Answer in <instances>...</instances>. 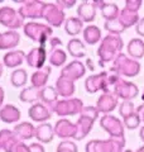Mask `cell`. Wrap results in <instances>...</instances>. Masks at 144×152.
I'll use <instances>...</instances> for the list:
<instances>
[{
    "label": "cell",
    "instance_id": "cell-1",
    "mask_svg": "<svg viewBox=\"0 0 144 152\" xmlns=\"http://www.w3.org/2000/svg\"><path fill=\"white\" fill-rule=\"evenodd\" d=\"M124 42L121 39V37L118 34H109L106 37L103 38L101 45L99 46L97 55H99V65L104 67V65L106 62H111L115 61V58L121 53Z\"/></svg>",
    "mask_w": 144,
    "mask_h": 152
},
{
    "label": "cell",
    "instance_id": "cell-2",
    "mask_svg": "<svg viewBox=\"0 0 144 152\" xmlns=\"http://www.w3.org/2000/svg\"><path fill=\"white\" fill-rule=\"evenodd\" d=\"M99 110L95 107H85L82 112L80 113V118L76 122V128H77V133H76L75 140H84L86 136L89 134L92 129L94 122L97 119Z\"/></svg>",
    "mask_w": 144,
    "mask_h": 152
},
{
    "label": "cell",
    "instance_id": "cell-3",
    "mask_svg": "<svg viewBox=\"0 0 144 152\" xmlns=\"http://www.w3.org/2000/svg\"><path fill=\"white\" fill-rule=\"evenodd\" d=\"M125 147V138L92 140L85 147L86 152H123Z\"/></svg>",
    "mask_w": 144,
    "mask_h": 152
},
{
    "label": "cell",
    "instance_id": "cell-4",
    "mask_svg": "<svg viewBox=\"0 0 144 152\" xmlns=\"http://www.w3.org/2000/svg\"><path fill=\"white\" fill-rule=\"evenodd\" d=\"M115 72L124 77H134L140 72V64L137 60L130 58L127 55L120 53L114 61V66L111 67Z\"/></svg>",
    "mask_w": 144,
    "mask_h": 152
},
{
    "label": "cell",
    "instance_id": "cell-5",
    "mask_svg": "<svg viewBox=\"0 0 144 152\" xmlns=\"http://www.w3.org/2000/svg\"><path fill=\"white\" fill-rule=\"evenodd\" d=\"M24 28V34H25L28 38H31L33 42H37L39 43V46L44 45L46 42L52 38V28L46 24H39V23H25Z\"/></svg>",
    "mask_w": 144,
    "mask_h": 152
},
{
    "label": "cell",
    "instance_id": "cell-6",
    "mask_svg": "<svg viewBox=\"0 0 144 152\" xmlns=\"http://www.w3.org/2000/svg\"><path fill=\"white\" fill-rule=\"evenodd\" d=\"M84 103L81 99L77 98H70L63 99V100H58L56 103L53 108V113H56L60 117H67V115H76L82 112Z\"/></svg>",
    "mask_w": 144,
    "mask_h": 152
},
{
    "label": "cell",
    "instance_id": "cell-7",
    "mask_svg": "<svg viewBox=\"0 0 144 152\" xmlns=\"http://www.w3.org/2000/svg\"><path fill=\"white\" fill-rule=\"evenodd\" d=\"M0 24L9 28V31H15L18 28L24 27V18L20 13L10 7L0 8Z\"/></svg>",
    "mask_w": 144,
    "mask_h": 152
},
{
    "label": "cell",
    "instance_id": "cell-8",
    "mask_svg": "<svg viewBox=\"0 0 144 152\" xmlns=\"http://www.w3.org/2000/svg\"><path fill=\"white\" fill-rule=\"evenodd\" d=\"M113 91L120 99H123V102H132V99L137 98L139 94V89L137 85L134 83L124 80V77H121V76L116 80V83L113 85Z\"/></svg>",
    "mask_w": 144,
    "mask_h": 152
},
{
    "label": "cell",
    "instance_id": "cell-9",
    "mask_svg": "<svg viewBox=\"0 0 144 152\" xmlns=\"http://www.w3.org/2000/svg\"><path fill=\"white\" fill-rule=\"evenodd\" d=\"M109 86H110V80L108 71H103V72L97 75L89 76L85 81V89L90 94H95L99 90H103L104 93L109 91Z\"/></svg>",
    "mask_w": 144,
    "mask_h": 152
},
{
    "label": "cell",
    "instance_id": "cell-10",
    "mask_svg": "<svg viewBox=\"0 0 144 152\" xmlns=\"http://www.w3.org/2000/svg\"><path fill=\"white\" fill-rule=\"evenodd\" d=\"M100 126L106 131L113 138H124V123L118 117L104 114L100 119Z\"/></svg>",
    "mask_w": 144,
    "mask_h": 152
},
{
    "label": "cell",
    "instance_id": "cell-11",
    "mask_svg": "<svg viewBox=\"0 0 144 152\" xmlns=\"http://www.w3.org/2000/svg\"><path fill=\"white\" fill-rule=\"evenodd\" d=\"M43 18L48 22L49 26L53 27H61V24L65 20V13L62 10V8L58 4L53 3H46L44 10H43Z\"/></svg>",
    "mask_w": 144,
    "mask_h": 152
},
{
    "label": "cell",
    "instance_id": "cell-12",
    "mask_svg": "<svg viewBox=\"0 0 144 152\" xmlns=\"http://www.w3.org/2000/svg\"><path fill=\"white\" fill-rule=\"evenodd\" d=\"M23 5L19 8V13L20 15L25 19H38V18H43V10H44V5L46 3L42 1H36V0H29V1H19Z\"/></svg>",
    "mask_w": 144,
    "mask_h": 152
},
{
    "label": "cell",
    "instance_id": "cell-13",
    "mask_svg": "<svg viewBox=\"0 0 144 152\" xmlns=\"http://www.w3.org/2000/svg\"><path fill=\"white\" fill-rule=\"evenodd\" d=\"M118 103H119V96L114 91L109 90V91H105L101 96L97 99L96 109L99 110V113L109 114L118 107Z\"/></svg>",
    "mask_w": 144,
    "mask_h": 152
},
{
    "label": "cell",
    "instance_id": "cell-14",
    "mask_svg": "<svg viewBox=\"0 0 144 152\" xmlns=\"http://www.w3.org/2000/svg\"><path fill=\"white\" fill-rule=\"evenodd\" d=\"M55 128V134L58 136L60 138H75L76 133H77V128H76V124H73L72 122H70L68 119H62L57 121Z\"/></svg>",
    "mask_w": 144,
    "mask_h": 152
},
{
    "label": "cell",
    "instance_id": "cell-15",
    "mask_svg": "<svg viewBox=\"0 0 144 152\" xmlns=\"http://www.w3.org/2000/svg\"><path fill=\"white\" fill-rule=\"evenodd\" d=\"M25 61H27L28 66L41 70V69H43L46 66L44 64L47 61V51L41 46L36 47V48L31 50V52L27 55Z\"/></svg>",
    "mask_w": 144,
    "mask_h": 152
},
{
    "label": "cell",
    "instance_id": "cell-16",
    "mask_svg": "<svg viewBox=\"0 0 144 152\" xmlns=\"http://www.w3.org/2000/svg\"><path fill=\"white\" fill-rule=\"evenodd\" d=\"M86 72V69L82 62L80 61H72L67 66H65L61 71V76L71 80V81H76V80L81 79Z\"/></svg>",
    "mask_w": 144,
    "mask_h": 152
},
{
    "label": "cell",
    "instance_id": "cell-17",
    "mask_svg": "<svg viewBox=\"0 0 144 152\" xmlns=\"http://www.w3.org/2000/svg\"><path fill=\"white\" fill-rule=\"evenodd\" d=\"M31 119L34 122H46L52 118V110L43 103H36L28 110Z\"/></svg>",
    "mask_w": 144,
    "mask_h": 152
},
{
    "label": "cell",
    "instance_id": "cell-18",
    "mask_svg": "<svg viewBox=\"0 0 144 152\" xmlns=\"http://www.w3.org/2000/svg\"><path fill=\"white\" fill-rule=\"evenodd\" d=\"M19 142L22 141L17 137L14 131H9V129L0 131V147L5 152H10Z\"/></svg>",
    "mask_w": 144,
    "mask_h": 152
},
{
    "label": "cell",
    "instance_id": "cell-19",
    "mask_svg": "<svg viewBox=\"0 0 144 152\" xmlns=\"http://www.w3.org/2000/svg\"><path fill=\"white\" fill-rule=\"evenodd\" d=\"M96 5L94 1H82L79 5L77 15L82 22H94L96 15Z\"/></svg>",
    "mask_w": 144,
    "mask_h": 152
},
{
    "label": "cell",
    "instance_id": "cell-20",
    "mask_svg": "<svg viewBox=\"0 0 144 152\" xmlns=\"http://www.w3.org/2000/svg\"><path fill=\"white\" fill-rule=\"evenodd\" d=\"M51 71H52V67H51L49 65H47L43 69L36 71V72L32 75V77H31L32 86H34L37 89L46 88L47 81H48V77H49V75H51Z\"/></svg>",
    "mask_w": 144,
    "mask_h": 152
},
{
    "label": "cell",
    "instance_id": "cell-21",
    "mask_svg": "<svg viewBox=\"0 0 144 152\" xmlns=\"http://www.w3.org/2000/svg\"><path fill=\"white\" fill-rule=\"evenodd\" d=\"M19 41H20V36L15 31L0 33V50H12L18 46Z\"/></svg>",
    "mask_w": 144,
    "mask_h": 152
},
{
    "label": "cell",
    "instance_id": "cell-22",
    "mask_svg": "<svg viewBox=\"0 0 144 152\" xmlns=\"http://www.w3.org/2000/svg\"><path fill=\"white\" fill-rule=\"evenodd\" d=\"M0 119H1L4 123H17L19 119H20V110L12 105V104H8V105H4L0 108Z\"/></svg>",
    "mask_w": 144,
    "mask_h": 152
},
{
    "label": "cell",
    "instance_id": "cell-23",
    "mask_svg": "<svg viewBox=\"0 0 144 152\" xmlns=\"http://www.w3.org/2000/svg\"><path fill=\"white\" fill-rule=\"evenodd\" d=\"M56 90L60 96L70 99V96H72L75 93V83L63 77V76H60L56 81Z\"/></svg>",
    "mask_w": 144,
    "mask_h": 152
},
{
    "label": "cell",
    "instance_id": "cell-24",
    "mask_svg": "<svg viewBox=\"0 0 144 152\" xmlns=\"http://www.w3.org/2000/svg\"><path fill=\"white\" fill-rule=\"evenodd\" d=\"M55 128L48 123H42L41 126L36 128V138L41 143H49L55 138Z\"/></svg>",
    "mask_w": 144,
    "mask_h": 152
},
{
    "label": "cell",
    "instance_id": "cell-25",
    "mask_svg": "<svg viewBox=\"0 0 144 152\" xmlns=\"http://www.w3.org/2000/svg\"><path fill=\"white\" fill-rule=\"evenodd\" d=\"M41 102L44 104L46 107H48L53 113V108L56 105V103L58 102V93H57L56 88L53 86H46L42 89L41 93Z\"/></svg>",
    "mask_w": 144,
    "mask_h": 152
},
{
    "label": "cell",
    "instance_id": "cell-26",
    "mask_svg": "<svg viewBox=\"0 0 144 152\" xmlns=\"http://www.w3.org/2000/svg\"><path fill=\"white\" fill-rule=\"evenodd\" d=\"M14 133H15L17 137L20 141H25V140H31L36 136V128L32 123L22 122V123H19V124L15 126Z\"/></svg>",
    "mask_w": 144,
    "mask_h": 152
},
{
    "label": "cell",
    "instance_id": "cell-27",
    "mask_svg": "<svg viewBox=\"0 0 144 152\" xmlns=\"http://www.w3.org/2000/svg\"><path fill=\"white\" fill-rule=\"evenodd\" d=\"M25 53H24L23 51L20 50H17V51H10L8 52V53L4 56V65L7 66L9 69H13V67H18V66H20L24 60H25Z\"/></svg>",
    "mask_w": 144,
    "mask_h": 152
},
{
    "label": "cell",
    "instance_id": "cell-28",
    "mask_svg": "<svg viewBox=\"0 0 144 152\" xmlns=\"http://www.w3.org/2000/svg\"><path fill=\"white\" fill-rule=\"evenodd\" d=\"M118 19L121 22V24L125 27V29H127V28L133 27V26H137L138 22L140 20L137 12L129 10V9H127V8H124V9L120 10V14H119Z\"/></svg>",
    "mask_w": 144,
    "mask_h": 152
},
{
    "label": "cell",
    "instance_id": "cell-29",
    "mask_svg": "<svg viewBox=\"0 0 144 152\" xmlns=\"http://www.w3.org/2000/svg\"><path fill=\"white\" fill-rule=\"evenodd\" d=\"M41 93H42V89H37L34 86H28L20 91L19 99H20L23 103L36 104V103H38V100H41Z\"/></svg>",
    "mask_w": 144,
    "mask_h": 152
},
{
    "label": "cell",
    "instance_id": "cell-30",
    "mask_svg": "<svg viewBox=\"0 0 144 152\" xmlns=\"http://www.w3.org/2000/svg\"><path fill=\"white\" fill-rule=\"evenodd\" d=\"M128 53L134 60L144 57V41L140 38H133L128 43Z\"/></svg>",
    "mask_w": 144,
    "mask_h": 152
},
{
    "label": "cell",
    "instance_id": "cell-31",
    "mask_svg": "<svg viewBox=\"0 0 144 152\" xmlns=\"http://www.w3.org/2000/svg\"><path fill=\"white\" fill-rule=\"evenodd\" d=\"M67 51H68V53L72 57H75V58H81V57L86 56L85 46L80 39H77V38H72V39L68 42V45H67Z\"/></svg>",
    "mask_w": 144,
    "mask_h": 152
},
{
    "label": "cell",
    "instance_id": "cell-32",
    "mask_svg": "<svg viewBox=\"0 0 144 152\" xmlns=\"http://www.w3.org/2000/svg\"><path fill=\"white\" fill-rule=\"evenodd\" d=\"M84 29V22L77 17H71L66 19L65 22V31L70 36H77L79 33Z\"/></svg>",
    "mask_w": 144,
    "mask_h": 152
},
{
    "label": "cell",
    "instance_id": "cell-33",
    "mask_svg": "<svg viewBox=\"0 0 144 152\" xmlns=\"http://www.w3.org/2000/svg\"><path fill=\"white\" fill-rule=\"evenodd\" d=\"M101 39V31L96 26H87L84 29V41L87 45H96Z\"/></svg>",
    "mask_w": 144,
    "mask_h": 152
},
{
    "label": "cell",
    "instance_id": "cell-34",
    "mask_svg": "<svg viewBox=\"0 0 144 152\" xmlns=\"http://www.w3.org/2000/svg\"><path fill=\"white\" fill-rule=\"evenodd\" d=\"M101 14L108 22V20L116 19L120 14V10H119V7L115 3H105L101 8Z\"/></svg>",
    "mask_w": 144,
    "mask_h": 152
},
{
    "label": "cell",
    "instance_id": "cell-35",
    "mask_svg": "<svg viewBox=\"0 0 144 152\" xmlns=\"http://www.w3.org/2000/svg\"><path fill=\"white\" fill-rule=\"evenodd\" d=\"M49 57H48V61H49V65L52 66H62V65H65L66 64V61H67V55H66V52L63 50H61V48H57L52 53L48 55Z\"/></svg>",
    "mask_w": 144,
    "mask_h": 152
},
{
    "label": "cell",
    "instance_id": "cell-36",
    "mask_svg": "<svg viewBox=\"0 0 144 152\" xmlns=\"http://www.w3.org/2000/svg\"><path fill=\"white\" fill-rule=\"evenodd\" d=\"M10 81L13 84V86L15 88H20L24 86L28 81V75H27V71L24 69H18L15 70L10 76Z\"/></svg>",
    "mask_w": 144,
    "mask_h": 152
},
{
    "label": "cell",
    "instance_id": "cell-37",
    "mask_svg": "<svg viewBox=\"0 0 144 152\" xmlns=\"http://www.w3.org/2000/svg\"><path fill=\"white\" fill-rule=\"evenodd\" d=\"M105 29H106L110 34H118L120 36L121 33L125 31V27L121 24V22L119 20V19H114V20H108L105 22Z\"/></svg>",
    "mask_w": 144,
    "mask_h": 152
},
{
    "label": "cell",
    "instance_id": "cell-38",
    "mask_svg": "<svg viewBox=\"0 0 144 152\" xmlns=\"http://www.w3.org/2000/svg\"><path fill=\"white\" fill-rule=\"evenodd\" d=\"M142 122V118L140 115L135 112L134 114H132V115H129L127 118H124V126H125L128 129H135V128L139 127V124H140Z\"/></svg>",
    "mask_w": 144,
    "mask_h": 152
},
{
    "label": "cell",
    "instance_id": "cell-39",
    "mask_svg": "<svg viewBox=\"0 0 144 152\" xmlns=\"http://www.w3.org/2000/svg\"><path fill=\"white\" fill-rule=\"evenodd\" d=\"M135 112H137V109L134 108V104L132 102H123L119 105V113H120V115L123 117V119L129 115H132V114H134Z\"/></svg>",
    "mask_w": 144,
    "mask_h": 152
},
{
    "label": "cell",
    "instance_id": "cell-40",
    "mask_svg": "<svg viewBox=\"0 0 144 152\" xmlns=\"http://www.w3.org/2000/svg\"><path fill=\"white\" fill-rule=\"evenodd\" d=\"M60 46H62V42H61V39L60 38H56V37H52V38H49L44 45H42L41 47H43L46 51H47V53L49 55V53H52L55 50H57V48H60Z\"/></svg>",
    "mask_w": 144,
    "mask_h": 152
},
{
    "label": "cell",
    "instance_id": "cell-41",
    "mask_svg": "<svg viewBox=\"0 0 144 152\" xmlns=\"http://www.w3.org/2000/svg\"><path fill=\"white\" fill-rule=\"evenodd\" d=\"M57 152H77V146L72 141H62L57 147Z\"/></svg>",
    "mask_w": 144,
    "mask_h": 152
},
{
    "label": "cell",
    "instance_id": "cell-42",
    "mask_svg": "<svg viewBox=\"0 0 144 152\" xmlns=\"http://www.w3.org/2000/svg\"><path fill=\"white\" fill-rule=\"evenodd\" d=\"M143 1L142 0H127L125 1V8L129 9V10H133V12H137L140 9Z\"/></svg>",
    "mask_w": 144,
    "mask_h": 152
},
{
    "label": "cell",
    "instance_id": "cell-43",
    "mask_svg": "<svg viewBox=\"0 0 144 152\" xmlns=\"http://www.w3.org/2000/svg\"><path fill=\"white\" fill-rule=\"evenodd\" d=\"M10 152H31V150H29V147H28L27 145H24L23 141H22V142H19Z\"/></svg>",
    "mask_w": 144,
    "mask_h": 152
},
{
    "label": "cell",
    "instance_id": "cell-44",
    "mask_svg": "<svg viewBox=\"0 0 144 152\" xmlns=\"http://www.w3.org/2000/svg\"><path fill=\"white\" fill-rule=\"evenodd\" d=\"M135 31L140 37H144V18H142L135 26Z\"/></svg>",
    "mask_w": 144,
    "mask_h": 152
},
{
    "label": "cell",
    "instance_id": "cell-45",
    "mask_svg": "<svg viewBox=\"0 0 144 152\" xmlns=\"http://www.w3.org/2000/svg\"><path fill=\"white\" fill-rule=\"evenodd\" d=\"M29 150H31V152H46L41 143H32L29 146Z\"/></svg>",
    "mask_w": 144,
    "mask_h": 152
},
{
    "label": "cell",
    "instance_id": "cell-46",
    "mask_svg": "<svg viewBox=\"0 0 144 152\" xmlns=\"http://www.w3.org/2000/svg\"><path fill=\"white\" fill-rule=\"evenodd\" d=\"M58 4H63V5H60L61 8H72L76 4V0H71V1H67V0H58V1H57Z\"/></svg>",
    "mask_w": 144,
    "mask_h": 152
},
{
    "label": "cell",
    "instance_id": "cell-47",
    "mask_svg": "<svg viewBox=\"0 0 144 152\" xmlns=\"http://www.w3.org/2000/svg\"><path fill=\"white\" fill-rule=\"evenodd\" d=\"M137 113L139 114V115H140L142 121L144 122V104H143V105H140V107H139V108L137 109Z\"/></svg>",
    "mask_w": 144,
    "mask_h": 152
},
{
    "label": "cell",
    "instance_id": "cell-48",
    "mask_svg": "<svg viewBox=\"0 0 144 152\" xmlns=\"http://www.w3.org/2000/svg\"><path fill=\"white\" fill-rule=\"evenodd\" d=\"M4 95H5L4 94V90H3L1 86H0V107H1L3 103H4Z\"/></svg>",
    "mask_w": 144,
    "mask_h": 152
},
{
    "label": "cell",
    "instance_id": "cell-49",
    "mask_svg": "<svg viewBox=\"0 0 144 152\" xmlns=\"http://www.w3.org/2000/svg\"><path fill=\"white\" fill-rule=\"evenodd\" d=\"M139 137H140V140L144 142V126L140 128V131H139Z\"/></svg>",
    "mask_w": 144,
    "mask_h": 152
},
{
    "label": "cell",
    "instance_id": "cell-50",
    "mask_svg": "<svg viewBox=\"0 0 144 152\" xmlns=\"http://www.w3.org/2000/svg\"><path fill=\"white\" fill-rule=\"evenodd\" d=\"M135 152H144V146H142V147H139V148L135 151Z\"/></svg>",
    "mask_w": 144,
    "mask_h": 152
},
{
    "label": "cell",
    "instance_id": "cell-51",
    "mask_svg": "<svg viewBox=\"0 0 144 152\" xmlns=\"http://www.w3.org/2000/svg\"><path fill=\"white\" fill-rule=\"evenodd\" d=\"M1 74H3V65L0 62V76H1Z\"/></svg>",
    "mask_w": 144,
    "mask_h": 152
},
{
    "label": "cell",
    "instance_id": "cell-52",
    "mask_svg": "<svg viewBox=\"0 0 144 152\" xmlns=\"http://www.w3.org/2000/svg\"><path fill=\"white\" fill-rule=\"evenodd\" d=\"M123 152H133V151H130V150H124Z\"/></svg>",
    "mask_w": 144,
    "mask_h": 152
},
{
    "label": "cell",
    "instance_id": "cell-53",
    "mask_svg": "<svg viewBox=\"0 0 144 152\" xmlns=\"http://www.w3.org/2000/svg\"><path fill=\"white\" fill-rule=\"evenodd\" d=\"M142 99H143V102H144V91H143V96H142Z\"/></svg>",
    "mask_w": 144,
    "mask_h": 152
},
{
    "label": "cell",
    "instance_id": "cell-54",
    "mask_svg": "<svg viewBox=\"0 0 144 152\" xmlns=\"http://www.w3.org/2000/svg\"><path fill=\"white\" fill-rule=\"evenodd\" d=\"M0 150H1V147H0Z\"/></svg>",
    "mask_w": 144,
    "mask_h": 152
}]
</instances>
